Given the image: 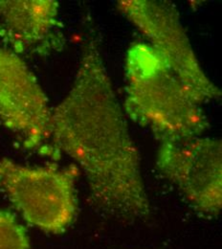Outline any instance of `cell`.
<instances>
[{
  "mask_svg": "<svg viewBox=\"0 0 222 249\" xmlns=\"http://www.w3.org/2000/svg\"><path fill=\"white\" fill-rule=\"evenodd\" d=\"M117 7L169 65L199 105L222 98L194 54L177 9L168 1L123 0Z\"/></svg>",
  "mask_w": 222,
  "mask_h": 249,
  "instance_id": "277c9868",
  "label": "cell"
},
{
  "mask_svg": "<svg viewBox=\"0 0 222 249\" xmlns=\"http://www.w3.org/2000/svg\"><path fill=\"white\" fill-rule=\"evenodd\" d=\"M125 80V113L160 143L200 137L210 127L200 105L148 43L134 42L127 49Z\"/></svg>",
  "mask_w": 222,
  "mask_h": 249,
  "instance_id": "7a4b0ae2",
  "label": "cell"
},
{
  "mask_svg": "<svg viewBox=\"0 0 222 249\" xmlns=\"http://www.w3.org/2000/svg\"><path fill=\"white\" fill-rule=\"evenodd\" d=\"M156 165L198 210L218 215L222 207V143L196 137L161 143Z\"/></svg>",
  "mask_w": 222,
  "mask_h": 249,
  "instance_id": "8992f818",
  "label": "cell"
},
{
  "mask_svg": "<svg viewBox=\"0 0 222 249\" xmlns=\"http://www.w3.org/2000/svg\"><path fill=\"white\" fill-rule=\"evenodd\" d=\"M54 0H0V40L17 55L48 56L66 39Z\"/></svg>",
  "mask_w": 222,
  "mask_h": 249,
  "instance_id": "52a82bcc",
  "label": "cell"
},
{
  "mask_svg": "<svg viewBox=\"0 0 222 249\" xmlns=\"http://www.w3.org/2000/svg\"><path fill=\"white\" fill-rule=\"evenodd\" d=\"M0 249H30L24 227L11 213L0 210Z\"/></svg>",
  "mask_w": 222,
  "mask_h": 249,
  "instance_id": "ba28073f",
  "label": "cell"
},
{
  "mask_svg": "<svg viewBox=\"0 0 222 249\" xmlns=\"http://www.w3.org/2000/svg\"><path fill=\"white\" fill-rule=\"evenodd\" d=\"M52 109L22 57L0 47V124L26 150L42 154L50 138Z\"/></svg>",
  "mask_w": 222,
  "mask_h": 249,
  "instance_id": "5b68a950",
  "label": "cell"
},
{
  "mask_svg": "<svg viewBox=\"0 0 222 249\" xmlns=\"http://www.w3.org/2000/svg\"><path fill=\"white\" fill-rule=\"evenodd\" d=\"M43 155L70 157L85 174L90 200L101 211L123 218L150 215L139 152L93 29L85 35L69 92L52 110Z\"/></svg>",
  "mask_w": 222,
  "mask_h": 249,
  "instance_id": "6da1fadb",
  "label": "cell"
},
{
  "mask_svg": "<svg viewBox=\"0 0 222 249\" xmlns=\"http://www.w3.org/2000/svg\"><path fill=\"white\" fill-rule=\"evenodd\" d=\"M76 173L75 167L26 166L4 157L0 160V191L28 223L59 234L77 212Z\"/></svg>",
  "mask_w": 222,
  "mask_h": 249,
  "instance_id": "3957f363",
  "label": "cell"
}]
</instances>
